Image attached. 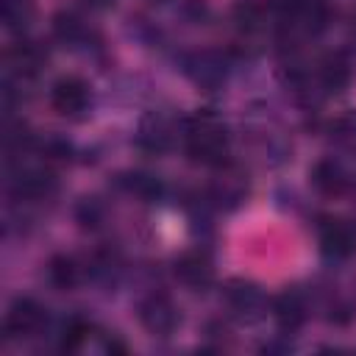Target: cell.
<instances>
[{
	"instance_id": "6da1fadb",
	"label": "cell",
	"mask_w": 356,
	"mask_h": 356,
	"mask_svg": "<svg viewBox=\"0 0 356 356\" xmlns=\"http://www.w3.org/2000/svg\"><path fill=\"white\" fill-rule=\"evenodd\" d=\"M184 150L195 164L222 167L228 159V131L220 117L197 111L184 125Z\"/></svg>"
},
{
	"instance_id": "7a4b0ae2",
	"label": "cell",
	"mask_w": 356,
	"mask_h": 356,
	"mask_svg": "<svg viewBox=\"0 0 356 356\" xmlns=\"http://www.w3.org/2000/svg\"><path fill=\"white\" fill-rule=\"evenodd\" d=\"M139 323L145 325L147 334L153 337H170L178 323H181V314H178V306L172 303L170 295L164 292H150L142 303H139Z\"/></svg>"
},
{
	"instance_id": "3957f363",
	"label": "cell",
	"mask_w": 356,
	"mask_h": 356,
	"mask_svg": "<svg viewBox=\"0 0 356 356\" xmlns=\"http://www.w3.org/2000/svg\"><path fill=\"white\" fill-rule=\"evenodd\" d=\"M317 242L328 259H350L356 253V225L345 217H323L317 225Z\"/></svg>"
},
{
	"instance_id": "277c9868",
	"label": "cell",
	"mask_w": 356,
	"mask_h": 356,
	"mask_svg": "<svg viewBox=\"0 0 356 356\" xmlns=\"http://www.w3.org/2000/svg\"><path fill=\"white\" fill-rule=\"evenodd\" d=\"M47 325V309L33 298H17L6 314V334L14 339L36 337Z\"/></svg>"
},
{
	"instance_id": "5b68a950",
	"label": "cell",
	"mask_w": 356,
	"mask_h": 356,
	"mask_svg": "<svg viewBox=\"0 0 356 356\" xmlns=\"http://www.w3.org/2000/svg\"><path fill=\"white\" fill-rule=\"evenodd\" d=\"M89 100H92L89 83L78 75H64L50 89V106L61 117H81L89 108Z\"/></svg>"
},
{
	"instance_id": "8992f818",
	"label": "cell",
	"mask_w": 356,
	"mask_h": 356,
	"mask_svg": "<svg viewBox=\"0 0 356 356\" xmlns=\"http://www.w3.org/2000/svg\"><path fill=\"white\" fill-rule=\"evenodd\" d=\"M47 64V53L39 42H14L8 50H6V70L8 75L25 81V78H33L42 72V67Z\"/></svg>"
},
{
	"instance_id": "52a82bcc",
	"label": "cell",
	"mask_w": 356,
	"mask_h": 356,
	"mask_svg": "<svg viewBox=\"0 0 356 356\" xmlns=\"http://www.w3.org/2000/svg\"><path fill=\"white\" fill-rule=\"evenodd\" d=\"M172 273L184 286L203 289V286H209L214 281V261H211V256L206 250L195 248V250H186V253H181L175 259Z\"/></svg>"
},
{
	"instance_id": "ba28073f",
	"label": "cell",
	"mask_w": 356,
	"mask_h": 356,
	"mask_svg": "<svg viewBox=\"0 0 356 356\" xmlns=\"http://www.w3.org/2000/svg\"><path fill=\"white\" fill-rule=\"evenodd\" d=\"M225 300L234 309V314H239L245 320H256L261 314V309H264V292L253 281H242V278L228 281Z\"/></svg>"
},
{
	"instance_id": "9c48e42d",
	"label": "cell",
	"mask_w": 356,
	"mask_h": 356,
	"mask_svg": "<svg viewBox=\"0 0 356 356\" xmlns=\"http://www.w3.org/2000/svg\"><path fill=\"white\" fill-rule=\"evenodd\" d=\"M273 317L284 331H295L306 320V298L298 289H284L273 298Z\"/></svg>"
},
{
	"instance_id": "30bf717a",
	"label": "cell",
	"mask_w": 356,
	"mask_h": 356,
	"mask_svg": "<svg viewBox=\"0 0 356 356\" xmlns=\"http://www.w3.org/2000/svg\"><path fill=\"white\" fill-rule=\"evenodd\" d=\"M53 189H56V178L39 167L19 170V175L14 178V195L19 200H44Z\"/></svg>"
},
{
	"instance_id": "8fae6325",
	"label": "cell",
	"mask_w": 356,
	"mask_h": 356,
	"mask_svg": "<svg viewBox=\"0 0 356 356\" xmlns=\"http://www.w3.org/2000/svg\"><path fill=\"white\" fill-rule=\"evenodd\" d=\"M312 184L320 195H328V197H337L348 189V172L339 161L334 159H320L314 167H312Z\"/></svg>"
},
{
	"instance_id": "7c38bea8",
	"label": "cell",
	"mask_w": 356,
	"mask_h": 356,
	"mask_svg": "<svg viewBox=\"0 0 356 356\" xmlns=\"http://www.w3.org/2000/svg\"><path fill=\"white\" fill-rule=\"evenodd\" d=\"M170 139H172V131H170V122L161 114H150V117L142 120L139 134H136V142H139L142 150H147V153H164L170 147Z\"/></svg>"
},
{
	"instance_id": "4fadbf2b",
	"label": "cell",
	"mask_w": 356,
	"mask_h": 356,
	"mask_svg": "<svg viewBox=\"0 0 356 356\" xmlns=\"http://www.w3.org/2000/svg\"><path fill=\"white\" fill-rule=\"evenodd\" d=\"M353 78V67L348 61V56L342 53H331L320 61V83L328 92H342Z\"/></svg>"
},
{
	"instance_id": "5bb4252c",
	"label": "cell",
	"mask_w": 356,
	"mask_h": 356,
	"mask_svg": "<svg viewBox=\"0 0 356 356\" xmlns=\"http://www.w3.org/2000/svg\"><path fill=\"white\" fill-rule=\"evenodd\" d=\"M186 70H189V75H192L197 83H203V86H214V83H220V81L225 78L222 58L214 56V53H197V56H192V61H189Z\"/></svg>"
},
{
	"instance_id": "9a60e30c",
	"label": "cell",
	"mask_w": 356,
	"mask_h": 356,
	"mask_svg": "<svg viewBox=\"0 0 356 356\" xmlns=\"http://www.w3.org/2000/svg\"><path fill=\"white\" fill-rule=\"evenodd\" d=\"M47 278H50V284H53L56 289H72V286L81 281V264H78L72 256L58 253V256H53L50 264H47Z\"/></svg>"
},
{
	"instance_id": "2e32d148",
	"label": "cell",
	"mask_w": 356,
	"mask_h": 356,
	"mask_svg": "<svg viewBox=\"0 0 356 356\" xmlns=\"http://www.w3.org/2000/svg\"><path fill=\"white\" fill-rule=\"evenodd\" d=\"M36 3L33 0H0V19L8 31H25L33 22Z\"/></svg>"
},
{
	"instance_id": "e0dca14e",
	"label": "cell",
	"mask_w": 356,
	"mask_h": 356,
	"mask_svg": "<svg viewBox=\"0 0 356 356\" xmlns=\"http://www.w3.org/2000/svg\"><path fill=\"white\" fill-rule=\"evenodd\" d=\"M53 36L58 42H64V44H81L89 36V31H86V25H83V19L78 14L61 11V14L53 17Z\"/></svg>"
},
{
	"instance_id": "ac0fdd59",
	"label": "cell",
	"mask_w": 356,
	"mask_h": 356,
	"mask_svg": "<svg viewBox=\"0 0 356 356\" xmlns=\"http://www.w3.org/2000/svg\"><path fill=\"white\" fill-rule=\"evenodd\" d=\"M92 334V325L83 320V317H70L64 325H61V334H58V348L61 350H78L83 342H86V337Z\"/></svg>"
},
{
	"instance_id": "d6986e66",
	"label": "cell",
	"mask_w": 356,
	"mask_h": 356,
	"mask_svg": "<svg viewBox=\"0 0 356 356\" xmlns=\"http://www.w3.org/2000/svg\"><path fill=\"white\" fill-rule=\"evenodd\" d=\"M122 186L128 192H134L136 197L142 200H156L161 195V181L156 175H147V172H131L122 178Z\"/></svg>"
},
{
	"instance_id": "ffe728a7",
	"label": "cell",
	"mask_w": 356,
	"mask_h": 356,
	"mask_svg": "<svg viewBox=\"0 0 356 356\" xmlns=\"http://www.w3.org/2000/svg\"><path fill=\"white\" fill-rule=\"evenodd\" d=\"M234 19H236V25H239L245 33H253V31H261V28H264L267 14H264V8L256 6V3H239V6L234 8Z\"/></svg>"
},
{
	"instance_id": "44dd1931",
	"label": "cell",
	"mask_w": 356,
	"mask_h": 356,
	"mask_svg": "<svg viewBox=\"0 0 356 356\" xmlns=\"http://www.w3.org/2000/svg\"><path fill=\"white\" fill-rule=\"evenodd\" d=\"M89 8H111L114 6V0H83Z\"/></svg>"
},
{
	"instance_id": "7402d4cb",
	"label": "cell",
	"mask_w": 356,
	"mask_h": 356,
	"mask_svg": "<svg viewBox=\"0 0 356 356\" xmlns=\"http://www.w3.org/2000/svg\"><path fill=\"white\" fill-rule=\"evenodd\" d=\"M156 3H161V0H156Z\"/></svg>"
}]
</instances>
